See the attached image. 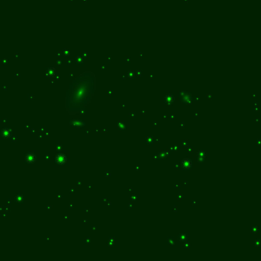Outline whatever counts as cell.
I'll list each match as a JSON object with an SVG mask.
<instances>
[{
    "label": "cell",
    "instance_id": "2",
    "mask_svg": "<svg viewBox=\"0 0 261 261\" xmlns=\"http://www.w3.org/2000/svg\"><path fill=\"white\" fill-rule=\"evenodd\" d=\"M56 160H57V162L59 164H63V163H65L66 157H65L64 155L60 154V155H58V156H57V158H56Z\"/></svg>",
    "mask_w": 261,
    "mask_h": 261
},
{
    "label": "cell",
    "instance_id": "1",
    "mask_svg": "<svg viewBox=\"0 0 261 261\" xmlns=\"http://www.w3.org/2000/svg\"><path fill=\"white\" fill-rule=\"evenodd\" d=\"M93 76L87 73L79 77L68 96L67 107L69 112L77 113L87 104L93 92Z\"/></svg>",
    "mask_w": 261,
    "mask_h": 261
}]
</instances>
